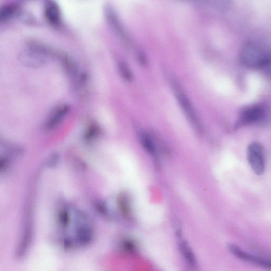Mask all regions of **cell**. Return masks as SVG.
<instances>
[{"mask_svg":"<svg viewBox=\"0 0 271 271\" xmlns=\"http://www.w3.org/2000/svg\"><path fill=\"white\" fill-rule=\"evenodd\" d=\"M240 58L242 63L251 69L271 68V55L264 48L256 44H246L242 49Z\"/></svg>","mask_w":271,"mask_h":271,"instance_id":"cell-1","label":"cell"},{"mask_svg":"<svg viewBox=\"0 0 271 271\" xmlns=\"http://www.w3.org/2000/svg\"><path fill=\"white\" fill-rule=\"evenodd\" d=\"M51 54L52 52L47 47L39 43L32 42L21 52L19 59L24 65L38 67L45 64L47 58Z\"/></svg>","mask_w":271,"mask_h":271,"instance_id":"cell-2","label":"cell"},{"mask_svg":"<svg viewBox=\"0 0 271 271\" xmlns=\"http://www.w3.org/2000/svg\"><path fill=\"white\" fill-rule=\"evenodd\" d=\"M247 157L254 173L258 176L262 175L265 170V158L263 147L259 143L254 142L249 145Z\"/></svg>","mask_w":271,"mask_h":271,"instance_id":"cell-3","label":"cell"},{"mask_svg":"<svg viewBox=\"0 0 271 271\" xmlns=\"http://www.w3.org/2000/svg\"><path fill=\"white\" fill-rule=\"evenodd\" d=\"M227 247L229 252L239 259L258 267L271 270V261L245 252L239 246L232 243L228 244Z\"/></svg>","mask_w":271,"mask_h":271,"instance_id":"cell-4","label":"cell"},{"mask_svg":"<svg viewBox=\"0 0 271 271\" xmlns=\"http://www.w3.org/2000/svg\"><path fill=\"white\" fill-rule=\"evenodd\" d=\"M71 109L67 104H61L56 107L45 122L44 129L51 131L57 127L63 120Z\"/></svg>","mask_w":271,"mask_h":271,"instance_id":"cell-5","label":"cell"},{"mask_svg":"<svg viewBox=\"0 0 271 271\" xmlns=\"http://www.w3.org/2000/svg\"><path fill=\"white\" fill-rule=\"evenodd\" d=\"M265 115L264 108L260 106H254L243 111L240 118L242 124H254L262 120Z\"/></svg>","mask_w":271,"mask_h":271,"instance_id":"cell-6","label":"cell"},{"mask_svg":"<svg viewBox=\"0 0 271 271\" xmlns=\"http://www.w3.org/2000/svg\"><path fill=\"white\" fill-rule=\"evenodd\" d=\"M44 15L47 21L54 26H58L61 22V15L58 5L54 2H46Z\"/></svg>","mask_w":271,"mask_h":271,"instance_id":"cell-7","label":"cell"},{"mask_svg":"<svg viewBox=\"0 0 271 271\" xmlns=\"http://www.w3.org/2000/svg\"><path fill=\"white\" fill-rule=\"evenodd\" d=\"M105 15L110 26L113 28L122 39L126 40V33L115 11L110 7H107L105 9Z\"/></svg>","mask_w":271,"mask_h":271,"instance_id":"cell-8","label":"cell"},{"mask_svg":"<svg viewBox=\"0 0 271 271\" xmlns=\"http://www.w3.org/2000/svg\"><path fill=\"white\" fill-rule=\"evenodd\" d=\"M179 249L189 267L192 270H196L198 267V262L188 242L185 240L181 241L179 244Z\"/></svg>","mask_w":271,"mask_h":271,"instance_id":"cell-9","label":"cell"},{"mask_svg":"<svg viewBox=\"0 0 271 271\" xmlns=\"http://www.w3.org/2000/svg\"><path fill=\"white\" fill-rule=\"evenodd\" d=\"M175 88L178 100L183 110L192 122H196V116L188 97L176 84Z\"/></svg>","mask_w":271,"mask_h":271,"instance_id":"cell-10","label":"cell"},{"mask_svg":"<svg viewBox=\"0 0 271 271\" xmlns=\"http://www.w3.org/2000/svg\"><path fill=\"white\" fill-rule=\"evenodd\" d=\"M20 8L18 5L9 4L0 8V21L6 22L20 13Z\"/></svg>","mask_w":271,"mask_h":271,"instance_id":"cell-11","label":"cell"},{"mask_svg":"<svg viewBox=\"0 0 271 271\" xmlns=\"http://www.w3.org/2000/svg\"><path fill=\"white\" fill-rule=\"evenodd\" d=\"M118 67L122 78L128 81L132 80V73L128 66L124 61H119L118 63Z\"/></svg>","mask_w":271,"mask_h":271,"instance_id":"cell-12","label":"cell"},{"mask_svg":"<svg viewBox=\"0 0 271 271\" xmlns=\"http://www.w3.org/2000/svg\"><path fill=\"white\" fill-rule=\"evenodd\" d=\"M122 247L127 252H134L137 250V245L130 240H126L122 243Z\"/></svg>","mask_w":271,"mask_h":271,"instance_id":"cell-13","label":"cell"}]
</instances>
